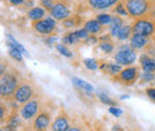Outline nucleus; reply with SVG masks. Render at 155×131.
Segmentation results:
<instances>
[{
  "label": "nucleus",
  "instance_id": "nucleus-21",
  "mask_svg": "<svg viewBox=\"0 0 155 131\" xmlns=\"http://www.w3.org/2000/svg\"><path fill=\"white\" fill-rule=\"evenodd\" d=\"M131 36H133V28L129 26V25H124L119 30V32L117 35V39L118 41H127V39H129Z\"/></svg>",
  "mask_w": 155,
  "mask_h": 131
},
{
  "label": "nucleus",
  "instance_id": "nucleus-28",
  "mask_svg": "<svg viewBox=\"0 0 155 131\" xmlns=\"http://www.w3.org/2000/svg\"><path fill=\"white\" fill-rule=\"evenodd\" d=\"M20 124H21V120L19 119V117H18L17 114H15V116H11V118L7 120V124H6V125H8V126H11V128L17 129Z\"/></svg>",
  "mask_w": 155,
  "mask_h": 131
},
{
  "label": "nucleus",
  "instance_id": "nucleus-22",
  "mask_svg": "<svg viewBox=\"0 0 155 131\" xmlns=\"http://www.w3.org/2000/svg\"><path fill=\"white\" fill-rule=\"evenodd\" d=\"M56 50H58V53L62 55V56H66L68 57V58H71V57H73V53L66 47V45H63L62 43H58L56 44Z\"/></svg>",
  "mask_w": 155,
  "mask_h": 131
},
{
  "label": "nucleus",
  "instance_id": "nucleus-26",
  "mask_svg": "<svg viewBox=\"0 0 155 131\" xmlns=\"http://www.w3.org/2000/svg\"><path fill=\"white\" fill-rule=\"evenodd\" d=\"M98 97H99V99H100V101L103 103V104H105V105H109L110 107H112V106H115L116 105V103L107 95L106 93H104V92H101V93L98 94Z\"/></svg>",
  "mask_w": 155,
  "mask_h": 131
},
{
  "label": "nucleus",
  "instance_id": "nucleus-1",
  "mask_svg": "<svg viewBox=\"0 0 155 131\" xmlns=\"http://www.w3.org/2000/svg\"><path fill=\"white\" fill-rule=\"evenodd\" d=\"M124 5L128 11V15L131 18L136 19L143 18L152 6L149 1H144V0H129L125 1Z\"/></svg>",
  "mask_w": 155,
  "mask_h": 131
},
{
  "label": "nucleus",
  "instance_id": "nucleus-41",
  "mask_svg": "<svg viewBox=\"0 0 155 131\" xmlns=\"http://www.w3.org/2000/svg\"><path fill=\"white\" fill-rule=\"evenodd\" d=\"M127 98H129V95H122L120 97V99H127Z\"/></svg>",
  "mask_w": 155,
  "mask_h": 131
},
{
  "label": "nucleus",
  "instance_id": "nucleus-30",
  "mask_svg": "<svg viewBox=\"0 0 155 131\" xmlns=\"http://www.w3.org/2000/svg\"><path fill=\"white\" fill-rule=\"evenodd\" d=\"M75 32V35H77V37L79 41H81V39H87V38L90 37V34L87 32V30L85 29V28H82V29H79L77 31H74Z\"/></svg>",
  "mask_w": 155,
  "mask_h": 131
},
{
  "label": "nucleus",
  "instance_id": "nucleus-23",
  "mask_svg": "<svg viewBox=\"0 0 155 131\" xmlns=\"http://www.w3.org/2000/svg\"><path fill=\"white\" fill-rule=\"evenodd\" d=\"M84 64H85V67H86L87 69H90V70H97L98 68L100 67V66L98 64L97 60H94V58H85V60H84Z\"/></svg>",
  "mask_w": 155,
  "mask_h": 131
},
{
  "label": "nucleus",
  "instance_id": "nucleus-2",
  "mask_svg": "<svg viewBox=\"0 0 155 131\" xmlns=\"http://www.w3.org/2000/svg\"><path fill=\"white\" fill-rule=\"evenodd\" d=\"M18 77L15 74L7 73L1 75L0 81V94L2 98H10L13 97L16 91L18 90Z\"/></svg>",
  "mask_w": 155,
  "mask_h": 131
},
{
  "label": "nucleus",
  "instance_id": "nucleus-37",
  "mask_svg": "<svg viewBox=\"0 0 155 131\" xmlns=\"http://www.w3.org/2000/svg\"><path fill=\"white\" fill-rule=\"evenodd\" d=\"M0 131H17V129L11 128V126H8V125H5V126H2V128H1V130Z\"/></svg>",
  "mask_w": 155,
  "mask_h": 131
},
{
  "label": "nucleus",
  "instance_id": "nucleus-33",
  "mask_svg": "<svg viewBox=\"0 0 155 131\" xmlns=\"http://www.w3.org/2000/svg\"><path fill=\"white\" fill-rule=\"evenodd\" d=\"M75 25H77V21H75V19L72 18V17L63 20V26L64 28H72V26H75Z\"/></svg>",
  "mask_w": 155,
  "mask_h": 131
},
{
  "label": "nucleus",
  "instance_id": "nucleus-14",
  "mask_svg": "<svg viewBox=\"0 0 155 131\" xmlns=\"http://www.w3.org/2000/svg\"><path fill=\"white\" fill-rule=\"evenodd\" d=\"M88 4L94 10H105V8H110L114 5L118 4V1L116 0H90Z\"/></svg>",
  "mask_w": 155,
  "mask_h": 131
},
{
  "label": "nucleus",
  "instance_id": "nucleus-6",
  "mask_svg": "<svg viewBox=\"0 0 155 131\" xmlns=\"http://www.w3.org/2000/svg\"><path fill=\"white\" fill-rule=\"evenodd\" d=\"M32 28L34 30L42 35V36H48L50 34H53V31L55 30L56 28V20L51 17H48V18H44L39 21H36L32 24Z\"/></svg>",
  "mask_w": 155,
  "mask_h": 131
},
{
  "label": "nucleus",
  "instance_id": "nucleus-34",
  "mask_svg": "<svg viewBox=\"0 0 155 131\" xmlns=\"http://www.w3.org/2000/svg\"><path fill=\"white\" fill-rule=\"evenodd\" d=\"M109 112L111 113V114H114V116H116V117H119V116H122L123 111H122L120 109H118V107L112 106V107H110V109H109Z\"/></svg>",
  "mask_w": 155,
  "mask_h": 131
},
{
  "label": "nucleus",
  "instance_id": "nucleus-13",
  "mask_svg": "<svg viewBox=\"0 0 155 131\" xmlns=\"http://www.w3.org/2000/svg\"><path fill=\"white\" fill-rule=\"evenodd\" d=\"M148 43H149V41H148L147 37H143V36H141V35H135V34H133V36L130 37V43H129V45H130V48L134 49V50H140V49H143L144 47H147Z\"/></svg>",
  "mask_w": 155,
  "mask_h": 131
},
{
  "label": "nucleus",
  "instance_id": "nucleus-10",
  "mask_svg": "<svg viewBox=\"0 0 155 131\" xmlns=\"http://www.w3.org/2000/svg\"><path fill=\"white\" fill-rule=\"evenodd\" d=\"M50 114L45 111H41L37 114V117L35 118L34 122V131H47V129H49V126H51L50 124Z\"/></svg>",
  "mask_w": 155,
  "mask_h": 131
},
{
  "label": "nucleus",
  "instance_id": "nucleus-16",
  "mask_svg": "<svg viewBox=\"0 0 155 131\" xmlns=\"http://www.w3.org/2000/svg\"><path fill=\"white\" fill-rule=\"evenodd\" d=\"M44 16H45V10H44L43 7H38V6L32 7V8L29 10V12H28V17H29L30 20H32L34 23L44 19Z\"/></svg>",
  "mask_w": 155,
  "mask_h": 131
},
{
  "label": "nucleus",
  "instance_id": "nucleus-19",
  "mask_svg": "<svg viewBox=\"0 0 155 131\" xmlns=\"http://www.w3.org/2000/svg\"><path fill=\"white\" fill-rule=\"evenodd\" d=\"M6 39H7V42H6L7 47H13L15 49L19 50L21 54H24L25 56L29 57V54H28L26 49L24 48V45H21V44H20V43L18 42V41H17V39H15V37H12L10 34H7V35H6Z\"/></svg>",
  "mask_w": 155,
  "mask_h": 131
},
{
  "label": "nucleus",
  "instance_id": "nucleus-7",
  "mask_svg": "<svg viewBox=\"0 0 155 131\" xmlns=\"http://www.w3.org/2000/svg\"><path fill=\"white\" fill-rule=\"evenodd\" d=\"M39 113V104L37 99H31L26 104H24L19 110V116L24 120H30L34 117L36 118Z\"/></svg>",
  "mask_w": 155,
  "mask_h": 131
},
{
  "label": "nucleus",
  "instance_id": "nucleus-32",
  "mask_svg": "<svg viewBox=\"0 0 155 131\" xmlns=\"http://www.w3.org/2000/svg\"><path fill=\"white\" fill-rule=\"evenodd\" d=\"M153 80H155L154 73H143L142 74V81L143 82H150Z\"/></svg>",
  "mask_w": 155,
  "mask_h": 131
},
{
  "label": "nucleus",
  "instance_id": "nucleus-35",
  "mask_svg": "<svg viewBox=\"0 0 155 131\" xmlns=\"http://www.w3.org/2000/svg\"><path fill=\"white\" fill-rule=\"evenodd\" d=\"M146 93H147V95H148L152 100H154L155 101V88H147Z\"/></svg>",
  "mask_w": 155,
  "mask_h": 131
},
{
  "label": "nucleus",
  "instance_id": "nucleus-39",
  "mask_svg": "<svg viewBox=\"0 0 155 131\" xmlns=\"http://www.w3.org/2000/svg\"><path fill=\"white\" fill-rule=\"evenodd\" d=\"M0 113H1V122H4V113H5V109H4V105H1V110H0Z\"/></svg>",
  "mask_w": 155,
  "mask_h": 131
},
{
  "label": "nucleus",
  "instance_id": "nucleus-11",
  "mask_svg": "<svg viewBox=\"0 0 155 131\" xmlns=\"http://www.w3.org/2000/svg\"><path fill=\"white\" fill-rule=\"evenodd\" d=\"M69 122H68V117L66 114H58V117L54 119V122L51 123L50 131H67L69 129Z\"/></svg>",
  "mask_w": 155,
  "mask_h": 131
},
{
  "label": "nucleus",
  "instance_id": "nucleus-38",
  "mask_svg": "<svg viewBox=\"0 0 155 131\" xmlns=\"http://www.w3.org/2000/svg\"><path fill=\"white\" fill-rule=\"evenodd\" d=\"M10 2H11L12 5H20V4H24L25 1H24V0H11Z\"/></svg>",
  "mask_w": 155,
  "mask_h": 131
},
{
  "label": "nucleus",
  "instance_id": "nucleus-12",
  "mask_svg": "<svg viewBox=\"0 0 155 131\" xmlns=\"http://www.w3.org/2000/svg\"><path fill=\"white\" fill-rule=\"evenodd\" d=\"M140 62L143 73H155V57L149 56L148 54H143L140 58Z\"/></svg>",
  "mask_w": 155,
  "mask_h": 131
},
{
  "label": "nucleus",
  "instance_id": "nucleus-9",
  "mask_svg": "<svg viewBox=\"0 0 155 131\" xmlns=\"http://www.w3.org/2000/svg\"><path fill=\"white\" fill-rule=\"evenodd\" d=\"M50 17L54 18L55 20H62L63 21L66 19L71 18V10L64 2L58 1L55 4L53 10L50 11Z\"/></svg>",
  "mask_w": 155,
  "mask_h": 131
},
{
  "label": "nucleus",
  "instance_id": "nucleus-20",
  "mask_svg": "<svg viewBox=\"0 0 155 131\" xmlns=\"http://www.w3.org/2000/svg\"><path fill=\"white\" fill-rule=\"evenodd\" d=\"M123 26H124V25H123V20L119 18L118 16L112 17V20H111V23H110V34H111V36L117 37L119 30H120Z\"/></svg>",
  "mask_w": 155,
  "mask_h": 131
},
{
  "label": "nucleus",
  "instance_id": "nucleus-36",
  "mask_svg": "<svg viewBox=\"0 0 155 131\" xmlns=\"http://www.w3.org/2000/svg\"><path fill=\"white\" fill-rule=\"evenodd\" d=\"M98 41H99V39H98L96 36H91V37L87 38L85 42H86L87 44H96V43H98Z\"/></svg>",
  "mask_w": 155,
  "mask_h": 131
},
{
  "label": "nucleus",
  "instance_id": "nucleus-3",
  "mask_svg": "<svg viewBox=\"0 0 155 131\" xmlns=\"http://www.w3.org/2000/svg\"><path fill=\"white\" fill-rule=\"evenodd\" d=\"M131 28H133V34L141 35L143 37L148 38L155 34V21L146 17L135 19Z\"/></svg>",
  "mask_w": 155,
  "mask_h": 131
},
{
  "label": "nucleus",
  "instance_id": "nucleus-8",
  "mask_svg": "<svg viewBox=\"0 0 155 131\" xmlns=\"http://www.w3.org/2000/svg\"><path fill=\"white\" fill-rule=\"evenodd\" d=\"M32 95H34V88H32V86L29 85V84H23V85H20L19 87H18V90L16 91L13 98H15V100L17 103L24 105V104H26L28 101L31 100Z\"/></svg>",
  "mask_w": 155,
  "mask_h": 131
},
{
  "label": "nucleus",
  "instance_id": "nucleus-42",
  "mask_svg": "<svg viewBox=\"0 0 155 131\" xmlns=\"http://www.w3.org/2000/svg\"><path fill=\"white\" fill-rule=\"evenodd\" d=\"M153 15L155 16V2H154V5H153Z\"/></svg>",
  "mask_w": 155,
  "mask_h": 131
},
{
  "label": "nucleus",
  "instance_id": "nucleus-17",
  "mask_svg": "<svg viewBox=\"0 0 155 131\" xmlns=\"http://www.w3.org/2000/svg\"><path fill=\"white\" fill-rule=\"evenodd\" d=\"M101 26L100 23L98 21L97 19H91V20H87L86 24H85V29L87 30V32L91 35V36H96L97 34L101 32Z\"/></svg>",
  "mask_w": 155,
  "mask_h": 131
},
{
  "label": "nucleus",
  "instance_id": "nucleus-15",
  "mask_svg": "<svg viewBox=\"0 0 155 131\" xmlns=\"http://www.w3.org/2000/svg\"><path fill=\"white\" fill-rule=\"evenodd\" d=\"M99 69H101L106 74H110L111 76H116V75H118L123 70L122 69V66H119L118 63H107V62L100 64Z\"/></svg>",
  "mask_w": 155,
  "mask_h": 131
},
{
  "label": "nucleus",
  "instance_id": "nucleus-25",
  "mask_svg": "<svg viewBox=\"0 0 155 131\" xmlns=\"http://www.w3.org/2000/svg\"><path fill=\"white\" fill-rule=\"evenodd\" d=\"M96 19L100 23V25H107V24L111 23L112 17H111L109 13H98Z\"/></svg>",
  "mask_w": 155,
  "mask_h": 131
},
{
  "label": "nucleus",
  "instance_id": "nucleus-4",
  "mask_svg": "<svg viewBox=\"0 0 155 131\" xmlns=\"http://www.w3.org/2000/svg\"><path fill=\"white\" fill-rule=\"evenodd\" d=\"M138 76H140V72H138L137 67H128V68L123 69L118 75L114 76V79L120 85L131 86L137 81Z\"/></svg>",
  "mask_w": 155,
  "mask_h": 131
},
{
  "label": "nucleus",
  "instance_id": "nucleus-31",
  "mask_svg": "<svg viewBox=\"0 0 155 131\" xmlns=\"http://www.w3.org/2000/svg\"><path fill=\"white\" fill-rule=\"evenodd\" d=\"M55 4L56 2H54V1H50V0H43V1H41V5H42V7L45 10H49V11H51L53 10V7L55 6Z\"/></svg>",
  "mask_w": 155,
  "mask_h": 131
},
{
  "label": "nucleus",
  "instance_id": "nucleus-5",
  "mask_svg": "<svg viewBox=\"0 0 155 131\" xmlns=\"http://www.w3.org/2000/svg\"><path fill=\"white\" fill-rule=\"evenodd\" d=\"M136 53L129 45H123L115 54V61L119 66H130L136 61Z\"/></svg>",
  "mask_w": 155,
  "mask_h": 131
},
{
  "label": "nucleus",
  "instance_id": "nucleus-29",
  "mask_svg": "<svg viewBox=\"0 0 155 131\" xmlns=\"http://www.w3.org/2000/svg\"><path fill=\"white\" fill-rule=\"evenodd\" d=\"M114 12H116L118 15H122V16H129L128 15V11L125 8L124 2H118L116 5V7H115V10H114Z\"/></svg>",
  "mask_w": 155,
  "mask_h": 131
},
{
  "label": "nucleus",
  "instance_id": "nucleus-18",
  "mask_svg": "<svg viewBox=\"0 0 155 131\" xmlns=\"http://www.w3.org/2000/svg\"><path fill=\"white\" fill-rule=\"evenodd\" d=\"M72 82H73V85H74L77 88L81 90V91H85V92H87V93H92V92L94 91V87H93L91 84H88V82H86L85 80H82V79H79V77L73 76V77H72Z\"/></svg>",
  "mask_w": 155,
  "mask_h": 131
},
{
  "label": "nucleus",
  "instance_id": "nucleus-27",
  "mask_svg": "<svg viewBox=\"0 0 155 131\" xmlns=\"http://www.w3.org/2000/svg\"><path fill=\"white\" fill-rule=\"evenodd\" d=\"M8 54H10V56L12 57V58H15V60L18 61V62H21V61H23V54L20 53L19 50L15 49L13 47H8Z\"/></svg>",
  "mask_w": 155,
  "mask_h": 131
},
{
  "label": "nucleus",
  "instance_id": "nucleus-40",
  "mask_svg": "<svg viewBox=\"0 0 155 131\" xmlns=\"http://www.w3.org/2000/svg\"><path fill=\"white\" fill-rule=\"evenodd\" d=\"M67 131H81V130L79 128H77V126H71Z\"/></svg>",
  "mask_w": 155,
  "mask_h": 131
},
{
  "label": "nucleus",
  "instance_id": "nucleus-43",
  "mask_svg": "<svg viewBox=\"0 0 155 131\" xmlns=\"http://www.w3.org/2000/svg\"><path fill=\"white\" fill-rule=\"evenodd\" d=\"M153 39H154V44H155V36H154V38H153Z\"/></svg>",
  "mask_w": 155,
  "mask_h": 131
},
{
  "label": "nucleus",
  "instance_id": "nucleus-24",
  "mask_svg": "<svg viewBox=\"0 0 155 131\" xmlns=\"http://www.w3.org/2000/svg\"><path fill=\"white\" fill-rule=\"evenodd\" d=\"M99 49L105 54H111L114 51V44H112V42H100Z\"/></svg>",
  "mask_w": 155,
  "mask_h": 131
}]
</instances>
